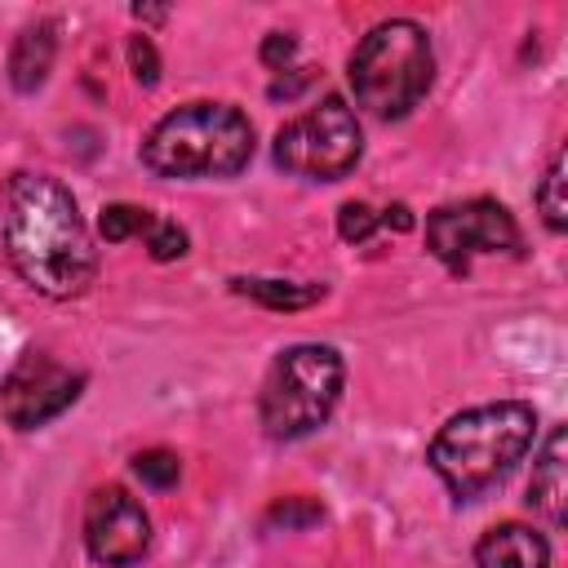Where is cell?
I'll use <instances>...</instances> for the list:
<instances>
[{"label": "cell", "mask_w": 568, "mask_h": 568, "mask_svg": "<svg viewBox=\"0 0 568 568\" xmlns=\"http://www.w3.org/2000/svg\"><path fill=\"white\" fill-rule=\"evenodd\" d=\"M4 253L44 297H80L98 280V248L75 195L49 173H13L4 186Z\"/></svg>", "instance_id": "cell-1"}, {"label": "cell", "mask_w": 568, "mask_h": 568, "mask_svg": "<svg viewBox=\"0 0 568 568\" xmlns=\"http://www.w3.org/2000/svg\"><path fill=\"white\" fill-rule=\"evenodd\" d=\"M532 439H537V408L524 399H497L448 417L430 439L426 462L457 501H475L528 457Z\"/></svg>", "instance_id": "cell-2"}, {"label": "cell", "mask_w": 568, "mask_h": 568, "mask_svg": "<svg viewBox=\"0 0 568 568\" xmlns=\"http://www.w3.org/2000/svg\"><path fill=\"white\" fill-rule=\"evenodd\" d=\"M253 160V124L231 102H186L142 142L155 178H235Z\"/></svg>", "instance_id": "cell-3"}, {"label": "cell", "mask_w": 568, "mask_h": 568, "mask_svg": "<svg viewBox=\"0 0 568 568\" xmlns=\"http://www.w3.org/2000/svg\"><path fill=\"white\" fill-rule=\"evenodd\" d=\"M351 93L373 120H404L435 80V49L413 18L377 22L351 53Z\"/></svg>", "instance_id": "cell-4"}, {"label": "cell", "mask_w": 568, "mask_h": 568, "mask_svg": "<svg viewBox=\"0 0 568 568\" xmlns=\"http://www.w3.org/2000/svg\"><path fill=\"white\" fill-rule=\"evenodd\" d=\"M346 364L324 342H297L275 355L257 390V422L275 444L306 439L328 422L342 399Z\"/></svg>", "instance_id": "cell-5"}, {"label": "cell", "mask_w": 568, "mask_h": 568, "mask_svg": "<svg viewBox=\"0 0 568 568\" xmlns=\"http://www.w3.org/2000/svg\"><path fill=\"white\" fill-rule=\"evenodd\" d=\"M359 155H364L359 120L337 93H328L306 115L288 120L271 142V160L284 173L306 178V182H337L359 164Z\"/></svg>", "instance_id": "cell-6"}, {"label": "cell", "mask_w": 568, "mask_h": 568, "mask_svg": "<svg viewBox=\"0 0 568 568\" xmlns=\"http://www.w3.org/2000/svg\"><path fill=\"white\" fill-rule=\"evenodd\" d=\"M426 248L453 275H466L479 253L519 257L524 253V235H519V226H515L506 204H497L488 195H475V200H462V204H444V209H435L426 217Z\"/></svg>", "instance_id": "cell-7"}, {"label": "cell", "mask_w": 568, "mask_h": 568, "mask_svg": "<svg viewBox=\"0 0 568 568\" xmlns=\"http://www.w3.org/2000/svg\"><path fill=\"white\" fill-rule=\"evenodd\" d=\"M84 382L80 368L58 364L49 351H27L0 382V413L18 430H40L80 399Z\"/></svg>", "instance_id": "cell-8"}, {"label": "cell", "mask_w": 568, "mask_h": 568, "mask_svg": "<svg viewBox=\"0 0 568 568\" xmlns=\"http://www.w3.org/2000/svg\"><path fill=\"white\" fill-rule=\"evenodd\" d=\"M151 546V515L142 510V501L120 488H93L89 506H84V550L89 559H98L102 568H133Z\"/></svg>", "instance_id": "cell-9"}, {"label": "cell", "mask_w": 568, "mask_h": 568, "mask_svg": "<svg viewBox=\"0 0 568 568\" xmlns=\"http://www.w3.org/2000/svg\"><path fill=\"white\" fill-rule=\"evenodd\" d=\"M53 58H58V22L53 18H36L18 31L13 49H9V84L13 93H36L49 71H53Z\"/></svg>", "instance_id": "cell-10"}, {"label": "cell", "mask_w": 568, "mask_h": 568, "mask_svg": "<svg viewBox=\"0 0 568 568\" xmlns=\"http://www.w3.org/2000/svg\"><path fill=\"white\" fill-rule=\"evenodd\" d=\"M475 568H550V546L528 524H497L479 537Z\"/></svg>", "instance_id": "cell-11"}, {"label": "cell", "mask_w": 568, "mask_h": 568, "mask_svg": "<svg viewBox=\"0 0 568 568\" xmlns=\"http://www.w3.org/2000/svg\"><path fill=\"white\" fill-rule=\"evenodd\" d=\"M564 448L568 430L555 426L532 462V484H528V506L550 519V528H564V501H568V475H564Z\"/></svg>", "instance_id": "cell-12"}, {"label": "cell", "mask_w": 568, "mask_h": 568, "mask_svg": "<svg viewBox=\"0 0 568 568\" xmlns=\"http://www.w3.org/2000/svg\"><path fill=\"white\" fill-rule=\"evenodd\" d=\"M231 288L240 297H253L266 311H306L324 297V284H297V280H266V275H235Z\"/></svg>", "instance_id": "cell-13"}, {"label": "cell", "mask_w": 568, "mask_h": 568, "mask_svg": "<svg viewBox=\"0 0 568 568\" xmlns=\"http://www.w3.org/2000/svg\"><path fill=\"white\" fill-rule=\"evenodd\" d=\"M532 200H537V213H541V222H546V226L559 235V231L568 226V195H564V151H555V155H550V164H546V173H541V182H537Z\"/></svg>", "instance_id": "cell-14"}, {"label": "cell", "mask_w": 568, "mask_h": 568, "mask_svg": "<svg viewBox=\"0 0 568 568\" xmlns=\"http://www.w3.org/2000/svg\"><path fill=\"white\" fill-rule=\"evenodd\" d=\"M315 524H324V506L315 497H275L262 515L266 532H302V528H315Z\"/></svg>", "instance_id": "cell-15"}, {"label": "cell", "mask_w": 568, "mask_h": 568, "mask_svg": "<svg viewBox=\"0 0 568 568\" xmlns=\"http://www.w3.org/2000/svg\"><path fill=\"white\" fill-rule=\"evenodd\" d=\"M155 222H160V217H155L151 209H138V204H106L102 217H98V231H102L106 244H124V240H133V235H151Z\"/></svg>", "instance_id": "cell-16"}, {"label": "cell", "mask_w": 568, "mask_h": 568, "mask_svg": "<svg viewBox=\"0 0 568 568\" xmlns=\"http://www.w3.org/2000/svg\"><path fill=\"white\" fill-rule=\"evenodd\" d=\"M133 475H138L146 488L164 493V488H173V484L182 479V462H178V453H169V448H146V453L133 457Z\"/></svg>", "instance_id": "cell-17"}, {"label": "cell", "mask_w": 568, "mask_h": 568, "mask_svg": "<svg viewBox=\"0 0 568 568\" xmlns=\"http://www.w3.org/2000/svg\"><path fill=\"white\" fill-rule=\"evenodd\" d=\"M377 226H382L377 213H373L368 204H359V200H351V204L337 209V235H342L346 244H364V240H373Z\"/></svg>", "instance_id": "cell-18"}, {"label": "cell", "mask_w": 568, "mask_h": 568, "mask_svg": "<svg viewBox=\"0 0 568 568\" xmlns=\"http://www.w3.org/2000/svg\"><path fill=\"white\" fill-rule=\"evenodd\" d=\"M129 67H133V80L142 89H155L160 84V53H155V44L146 36H133L129 40Z\"/></svg>", "instance_id": "cell-19"}, {"label": "cell", "mask_w": 568, "mask_h": 568, "mask_svg": "<svg viewBox=\"0 0 568 568\" xmlns=\"http://www.w3.org/2000/svg\"><path fill=\"white\" fill-rule=\"evenodd\" d=\"M146 248H151L155 262H173V257L186 253V231L178 222H155L151 235H146Z\"/></svg>", "instance_id": "cell-20"}, {"label": "cell", "mask_w": 568, "mask_h": 568, "mask_svg": "<svg viewBox=\"0 0 568 568\" xmlns=\"http://www.w3.org/2000/svg\"><path fill=\"white\" fill-rule=\"evenodd\" d=\"M257 58H262V67H271V71H288V62L297 58V36H293V31H271V36H262Z\"/></svg>", "instance_id": "cell-21"}, {"label": "cell", "mask_w": 568, "mask_h": 568, "mask_svg": "<svg viewBox=\"0 0 568 568\" xmlns=\"http://www.w3.org/2000/svg\"><path fill=\"white\" fill-rule=\"evenodd\" d=\"M377 222H382V226H395V231H413V213H408V204H390V209H382Z\"/></svg>", "instance_id": "cell-22"}, {"label": "cell", "mask_w": 568, "mask_h": 568, "mask_svg": "<svg viewBox=\"0 0 568 568\" xmlns=\"http://www.w3.org/2000/svg\"><path fill=\"white\" fill-rule=\"evenodd\" d=\"M133 18H142V22H164V9H160V4H133Z\"/></svg>", "instance_id": "cell-23"}]
</instances>
